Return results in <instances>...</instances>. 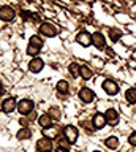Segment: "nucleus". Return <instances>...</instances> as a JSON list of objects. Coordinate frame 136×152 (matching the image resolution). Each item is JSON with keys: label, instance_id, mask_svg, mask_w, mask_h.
<instances>
[{"label": "nucleus", "instance_id": "obj_21", "mask_svg": "<svg viewBox=\"0 0 136 152\" xmlns=\"http://www.w3.org/2000/svg\"><path fill=\"white\" fill-rule=\"evenodd\" d=\"M43 38H41L40 35H33V37H30V41H29V45H33V46H36V48H43Z\"/></svg>", "mask_w": 136, "mask_h": 152}, {"label": "nucleus", "instance_id": "obj_18", "mask_svg": "<svg viewBox=\"0 0 136 152\" xmlns=\"http://www.w3.org/2000/svg\"><path fill=\"white\" fill-rule=\"evenodd\" d=\"M68 71L73 78H79V76H81V65L79 64H70Z\"/></svg>", "mask_w": 136, "mask_h": 152}, {"label": "nucleus", "instance_id": "obj_3", "mask_svg": "<svg viewBox=\"0 0 136 152\" xmlns=\"http://www.w3.org/2000/svg\"><path fill=\"white\" fill-rule=\"evenodd\" d=\"M15 18H16V13H15V10H13L11 7H8V5L0 7V19H2L3 22H10Z\"/></svg>", "mask_w": 136, "mask_h": 152}, {"label": "nucleus", "instance_id": "obj_2", "mask_svg": "<svg viewBox=\"0 0 136 152\" xmlns=\"http://www.w3.org/2000/svg\"><path fill=\"white\" fill-rule=\"evenodd\" d=\"M78 97L82 103L87 104V103H92L93 100H95V94H93V90L90 87H82V89H79Z\"/></svg>", "mask_w": 136, "mask_h": 152}, {"label": "nucleus", "instance_id": "obj_20", "mask_svg": "<svg viewBox=\"0 0 136 152\" xmlns=\"http://www.w3.org/2000/svg\"><path fill=\"white\" fill-rule=\"evenodd\" d=\"M125 98H127V102H130L131 104H135L136 103V89L131 87V89L127 90V92H125Z\"/></svg>", "mask_w": 136, "mask_h": 152}, {"label": "nucleus", "instance_id": "obj_11", "mask_svg": "<svg viewBox=\"0 0 136 152\" xmlns=\"http://www.w3.org/2000/svg\"><path fill=\"white\" fill-rule=\"evenodd\" d=\"M105 117H106V122L109 124V125H116V124H119V113H117L114 108L106 109Z\"/></svg>", "mask_w": 136, "mask_h": 152}, {"label": "nucleus", "instance_id": "obj_1", "mask_svg": "<svg viewBox=\"0 0 136 152\" xmlns=\"http://www.w3.org/2000/svg\"><path fill=\"white\" fill-rule=\"evenodd\" d=\"M38 32H40V35L48 37V38H51V37H55V35L59 33L57 27L52 26L51 22H43V24H41V26L38 27Z\"/></svg>", "mask_w": 136, "mask_h": 152}, {"label": "nucleus", "instance_id": "obj_30", "mask_svg": "<svg viewBox=\"0 0 136 152\" xmlns=\"http://www.w3.org/2000/svg\"><path fill=\"white\" fill-rule=\"evenodd\" d=\"M93 152H100V151H93Z\"/></svg>", "mask_w": 136, "mask_h": 152}, {"label": "nucleus", "instance_id": "obj_7", "mask_svg": "<svg viewBox=\"0 0 136 152\" xmlns=\"http://www.w3.org/2000/svg\"><path fill=\"white\" fill-rule=\"evenodd\" d=\"M103 90L108 95H116V94H119V86H117L116 81L106 79V81H103Z\"/></svg>", "mask_w": 136, "mask_h": 152}, {"label": "nucleus", "instance_id": "obj_28", "mask_svg": "<svg viewBox=\"0 0 136 152\" xmlns=\"http://www.w3.org/2000/svg\"><path fill=\"white\" fill-rule=\"evenodd\" d=\"M2 94H3V86H2V83H0V97H2Z\"/></svg>", "mask_w": 136, "mask_h": 152}, {"label": "nucleus", "instance_id": "obj_26", "mask_svg": "<svg viewBox=\"0 0 136 152\" xmlns=\"http://www.w3.org/2000/svg\"><path fill=\"white\" fill-rule=\"evenodd\" d=\"M128 142H130L131 146H136V132H133V133L128 136Z\"/></svg>", "mask_w": 136, "mask_h": 152}, {"label": "nucleus", "instance_id": "obj_14", "mask_svg": "<svg viewBox=\"0 0 136 152\" xmlns=\"http://www.w3.org/2000/svg\"><path fill=\"white\" fill-rule=\"evenodd\" d=\"M38 124H40V127L43 128V130H46V128H49L51 125H52V117H51L49 114H41V116L38 117Z\"/></svg>", "mask_w": 136, "mask_h": 152}, {"label": "nucleus", "instance_id": "obj_24", "mask_svg": "<svg viewBox=\"0 0 136 152\" xmlns=\"http://www.w3.org/2000/svg\"><path fill=\"white\" fill-rule=\"evenodd\" d=\"M48 114L52 117V121H54V119H55V121H59V119H60V109H59V108H54V106H52V108L49 109Z\"/></svg>", "mask_w": 136, "mask_h": 152}, {"label": "nucleus", "instance_id": "obj_8", "mask_svg": "<svg viewBox=\"0 0 136 152\" xmlns=\"http://www.w3.org/2000/svg\"><path fill=\"white\" fill-rule=\"evenodd\" d=\"M76 41H78L81 46L89 48V46L92 45V35H90L89 32H79L78 35H76Z\"/></svg>", "mask_w": 136, "mask_h": 152}, {"label": "nucleus", "instance_id": "obj_4", "mask_svg": "<svg viewBox=\"0 0 136 152\" xmlns=\"http://www.w3.org/2000/svg\"><path fill=\"white\" fill-rule=\"evenodd\" d=\"M33 102L29 98H24V100H21L19 103H17V111H19L21 114H30L32 111H33Z\"/></svg>", "mask_w": 136, "mask_h": 152}, {"label": "nucleus", "instance_id": "obj_9", "mask_svg": "<svg viewBox=\"0 0 136 152\" xmlns=\"http://www.w3.org/2000/svg\"><path fill=\"white\" fill-rule=\"evenodd\" d=\"M106 124H108L106 117H105V114H101V113H97L95 116H93V119H92V127L95 128V130H101Z\"/></svg>", "mask_w": 136, "mask_h": 152}, {"label": "nucleus", "instance_id": "obj_10", "mask_svg": "<svg viewBox=\"0 0 136 152\" xmlns=\"http://www.w3.org/2000/svg\"><path fill=\"white\" fill-rule=\"evenodd\" d=\"M17 108V102L13 97H10V98H5L3 100V103H2V111L3 113H13L15 109Z\"/></svg>", "mask_w": 136, "mask_h": 152}, {"label": "nucleus", "instance_id": "obj_19", "mask_svg": "<svg viewBox=\"0 0 136 152\" xmlns=\"http://www.w3.org/2000/svg\"><path fill=\"white\" fill-rule=\"evenodd\" d=\"M93 76V71L90 70V66H87V65H81V78L82 79H86L89 81Z\"/></svg>", "mask_w": 136, "mask_h": 152}, {"label": "nucleus", "instance_id": "obj_22", "mask_svg": "<svg viewBox=\"0 0 136 152\" xmlns=\"http://www.w3.org/2000/svg\"><path fill=\"white\" fill-rule=\"evenodd\" d=\"M70 146H71V142H70L68 140H67V138H60V140H59V147H60V149H65V151H70Z\"/></svg>", "mask_w": 136, "mask_h": 152}, {"label": "nucleus", "instance_id": "obj_23", "mask_svg": "<svg viewBox=\"0 0 136 152\" xmlns=\"http://www.w3.org/2000/svg\"><path fill=\"white\" fill-rule=\"evenodd\" d=\"M27 54L36 57V56L40 54V48H36V46H33V45H29V46H27Z\"/></svg>", "mask_w": 136, "mask_h": 152}, {"label": "nucleus", "instance_id": "obj_12", "mask_svg": "<svg viewBox=\"0 0 136 152\" xmlns=\"http://www.w3.org/2000/svg\"><path fill=\"white\" fill-rule=\"evenodd\" d=\"M92 45L95 48H98V49L105 48L106 46V37L103 35V33H100V32H95L92 35Z\"/></svg>", "mask_w": 136, "mask_h": 152}, {"label": "nucleus", "instance_id": "obj_17", "mask_svg": "<svg viewBox=\"0 0 136 152\" xmlns=\"http://www.w3.org/2000/svg\"><path fill=\"white\" fill-rule=\"evenodd\" d=\"M105 144H106L108 149H117V147H119V138H117V136L106 138V140H105Z\"/></svg>", "mask_w": 136, "mask_h": 152}, {"label": "nucleus", "instance_id": "obj_6", "mask_svg": "<svg viewBox=\"0 0 136 152\" xmlns=\"http://www.w3.org/2000/svg\"><path fill=\"white\" fill-rule=\"evenodd\" d=\"M52 149V141H51V138L44 136L41 138V140L36 141V151L38 152H51Z\"/></svg>", "mask_w": 136, "mask_h": 152}, {"label": "nucleus", "instance_id": "obj_5", "mask_svg": "<svg viewBox=\"0 0 136 152\" xmlns=\"http://www.w3.org/2000/svg\"><path fill=\"white\" fill-rule=\"evenodd\" d=\"M78 135H79V132H78V128H76V127H73V125L63 127V136L67 138V140L71 142V144H73V142H76Z\"/></svg>", "mask_w": 136, "mask_h": 152}, {"label": "nucleus", "instance_id": "obj_16", "mask_svg": "<svg viewBox=\"0 0 136 152\" xmlns=\"http://www.w3.org/2000/svg\"><path fill=\"white\" fill-rule=\"evenodd\" d=\"M17 140L24 141V140H30L32 138V130L29 127H21V130H17Z\"/></svg>", "mask_w": 136, "mask_h": 152}, {"label": "nucleus", "instance_id": "obj_25", "mask_svg": "<svg viewBox=\"0 0 136 152\" xmlns=\"http://www.w3.org/2000/svg\"><path fill=\"white\" fill-rule=\"evenodd\" d=\"M32 121L29 117H21L19 119V124H21V127H29V124H30Z\"/></svg>", "mask_w": 136, "mask_h": 152}, {"label": "nucleus", "instance_id": "obj_13", "mask_svg": "<svg viewBox=\"0 0 136 152\" xmlns=\"http://www.w3.org/2000/svg\"><path fill=\"white\" fill-rule=\"evenodd\" d=\"M43 66H44V62L40 59V57H33V59L30 60V64H29V70L32 71V73H40L41 70H43Z\"/></svg>", "mask_w": 136, "mask_h": 152}, {"label": "nucleus", "instance_id": "obj_15", "mask_svg": "<svg viewBox=\"0 0 136 152\" xmlns=\"http://www.w3.org/2000/svg\"><path fill=\"white\" fill-rule=\"evenodd\" d=\"M55 89L60 95H68L70 94V84L67 83L65 79H60L57 84H55Z\"/></svg>", "mask_w": 136, "mask_h": 152}, {"label": "nucleus", "instance_id": "obj_27", "mask_svg": "<svg viewBox=\"0 0 136 152\" xmlns=\"http://www.w3.org/2000/svg\"><path fill=\"white\" fill-rule=\"evenodd\" d=\"M35 117H36V114H35L33 111H32V113L29 114V119H30V121H33V119H35Z\"/></svg>", "mask_w": 136, "mask_h": 152}, {"label": "nucleus", "instance_id": "obj_29", "mask_svg": "<svg viewBox=\"0 0 136 152\" xmlns=\"http://www.w3.org/2000/svg\"><path fill=\"white\" fill-rule=\"evenodd\" d=\"M55 152H68V151H65V149H60V147H59V149L55 151Z\"/></svg>", "mask_w": 136, "mask_h": 152}]
</instances>
